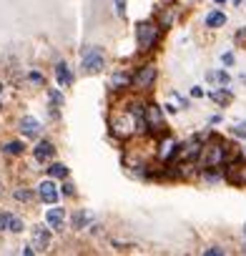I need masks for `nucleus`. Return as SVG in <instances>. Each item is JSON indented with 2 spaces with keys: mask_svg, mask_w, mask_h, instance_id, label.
<instances>
[{
  "mask_svg": "<svg viewBox=\"0 0 246 256\" xmlns=\"http://www.w3.org/2000/svg\"><path fill=\"white\" fill-rule=\"evenodd\" d=\"M8 218H10L8 211H0V231H8Z\"/></svg>",
  "mask_w": 246,
  "mask_h": 256,
  "instance_id": "obj_27",
  "label": "nucleus"
},
{
  "mask_svg": "<svg viewBox=\"0 0 246 256\" xmlns=\"http://www.w3.org/2000/svg\"><path fill=\"white\" fill-rule=\"evenodd\" d=\"M48 100H50V108H63V103H66V98L58 88H48Z\"/></svg>",
  "mask_w": 246,
  "mask_h": 256,
  "instance_id": "obj_19",
  "label": "nucleus"
},
{
  "mask_svg": "<svg viewBox=\"0 0 246 256\" xmlns=\"http://www.w3.org/2000/svg\"><path fill=\"white\" fill-rule=\"evenodd\" d=\"M13 198H16V201H20V204H30V201H33V191L20 186V188H16V191H13Z\"/></svg>",
  "mask_w": 246,
  "mask_h": 256,
  "instance_id": "obj_21",
  "label": "nucleus"
},
{
  "mask_svg": "<svg viewBox=\"0 0 246 256\" xmlns=\"http://www.w3.org/2000/svg\"><path fill=\"white\" fill-rule=\"evenodd\" d=\"M0 194H3V186H0Z\"/></svg>",
  "mask_w": 246,
  "mask_h": 256,
  "instance_id": "obj_38",
  "label": "nucleus"
},
{
  "mask_svg": "<svg viewBox=\"0 0 246 256\" xmlns=\"http://www.w3.org/2000/svg\"><path fill=\"white\" fill-rule=\"evenodd\" d=\"M244 3V0H234V6H241Z\"/></svg>",
  "mask_w": 246,
  "mask_h": 256,
  "instance_id": "obj_36",
  "label": "nucleus"
},
{
  "mask_svg": "<svg viewBox=\"0 0 246 256\" xmlns=\"http://www.w3.org/2000/svg\"><path fill=\"white\" fill-rule=\"evenodd\" d=\"M3 154H6V156H23V154H26V144H23V141H8V144L3 146Z\"/></svg>",
  "mask_w": 246,
  "mask_h": 256,
  "instance_id": "obj_17",
  "label": "nucleus"
},
{
  "mask_svg": "<svg viewBox=\"0 0 246 256\" xmlns=\"http://www.w3.org/2000/svg\"><path fill=\"white\" fill-rule=\"evenodd\" d=\"M244 254H246V238H244Z\"/></svg>",
  "mask_w": 246,
  "mask_h": 256,
  "instance_id": "obj_37",
  "label": "nucleus"
},
{
  "mask_svg": "<svg viewBox=\"0 0 246 256\" xmlns=\"http://www.w3.org/2000/svg\"><path fill=\"white\" fill-rule=\"evenodd\" d=\"M214 3H216V6H224V3H226V0H214Z\"/></svg>",
  "mask_w": 246,
  "mask_h": 256,
  "instance_id": "obj_35",
  "label": "nucleus"
},
{
  "mask_svg": "<svg viewBox=\"0 0 246 256\" xmlns=\"http://www.w3.org/2000/svg\"><path fill=\"white\" fill-rule=\"evenodd\" d=\"M131 86V73L128 70H116L110 76V90H123Z\"/></svg>",
  "mask_w": 246,
  "mask_h": 256,
  "instance_id": "obj_13",
  "label": "nucleus"
},
{
  "mask_svg": "<svg viewBox=\"0 0 246 256\" xmlns=\"http://www.w3.org/2000/svg\"><path fill=\"white\" fill-rule=\"evenodd\" d=\"M221 60H224V66H234V53H224Z\"/></svg>",
  "mask_w": 246,
  "mask_h": 256,
  "instance_id": "obj_29",
  "label": "nucleus"
},
{
  "mask_svg": "<svg viewBox=\"0 0 246 256\" xmlns=\"http://www.w3.org/2000/svg\"><path fill=\"white\" fill-rule=\"evenodd\" d=\"M20 254H26V256H30V254H36V248H33V244H30V246H23V248H20Z\"/></svg>",
  "mask_w": 246,
  "mask_h": 256,
  "instance_id": "obj_32",
  "label": "nucleus"
},
{
  "mask_svg": "<svg viewBox=\"0 0 246 256\" xmlns=\"http://www.w3.org/2000/svg\"><path fill=\"white\" fill-rule=\"evenodd\" d=\"M234 134L236 136H246V126H234Z\"/></svg>",
  "mask_w": 246,
  "mask_h": 256,
  "instance_id": "obj_31",
  "label": "nucleus"
},
{
  "mask_svg": "<svg viewBox=\"0 0 246 256\" xmlns=\"http://www.w3.org/2000/svg\"><path fill=\"white\" fill-rule=\"evenodd\" d=\"M176 146H178V144H176V141H174L171 136H166V138L161 141V146H158V158H161V161H168V158L174 156Z\"/></svg>",
  "mask_w": 246,
  "mask_h": 256,
  "instance_id": "obj_15",
  "label": "nucleus"
},
{
  "mask_svg": "<svg viewBox=\"0 0 246 256\" xmlns=\"http://www.w3.org/2000/svg\"><path fill=\"white\" fill-rule=\"evenodd\" d=\"M33 156H36V161L46 164V161H50V158L56 156V146H53L50 141H38L36 148H33Z\"/></svg>",
  "mask_w": 246,
  "mask_h": 256,
  "instance_id": "obj_11",
  "label": "nucleus"
},
{
  "mask_svg": "<svg viewBox=\"0 0 246 256\" xmlns=\"http://www.w3.org/2000/svg\"><path fill=\"white\" fill-rule=\"evenodd\" d=\"M211 98H214L216 103H228V100H231V96H228V93H221V90H218V93H211Z\"/></svg>",
  "mask_w": 246,
  "mask_h": 256,
  "instance_id": "obj_26",
  "label": "nucleus"
},
{
  "mask_svg": "<svg viewBox=\"0 0 246 256\" xmlns=\"http://www.w3.org/2000/svg\"><path fill=\"white\" fill-rule=\"evenodd\" d=\"M198 158H201V166L204 168H221L226 164V158H228V146L221 144V141H214L208 146H201Z\"/></svg>",
  "mask_w": 246,
  "mask_h": 256,
  "instance_id": "obj_1",
  "label": "nucleus"
},
{
  "mask_svg": "<svg viewBox=\"0 0 246 256\" xmlns=\"http://www.w3.org/2000/svg\"><path fill=\"white\" fill-rule=\"evenodd\" d=\"M226 26V13L224 10H211L206 16V28H224Z\"/></svg>",
  "mask_w": 246,
  "mask_h": 256,
  "instance_id": "obj_16",
  "label": "nucleus"
},
{
  "mask_svg": "<svg viewBox=\"0 0 246 256\" xmlns=\"http://www.w3.org/2000/svg\"><path fill=\"white\" fill-rule=\"evenodd\" d=\"M0 106H3V86H0Z\"/></svg>",
  "mask_w": 246,
  "mask_h": 256,
  "instance_id": "obj_34",
  "label": "nucleus"
},
{
  "mask_svg": "<svg viewBox=\"0 0 246 256\" xmlns=\"http://www.w3.org/2000/svg\"><path fill=\"white\" fill-rule=\"evenodd\" d=\"M28 80H30V83H36V86H43V83H46V78H43L38 70H33V73L28 76Z\"/></svg>",
  "mask_w": 246,
  "mask_h": 256,
  "instance_id": "obj_25",
  "label": "nucleus"
},
{
  "mask_svg": "<svg viewBox=\"0 0 246 256\" xmlns=\"http://www.w3.org/2000/svg\"><path fill=\"white\" fill-rule=\"evenodd\" d=\"M206 80H208V83H221V88H224V86L228 83V73H226V70H211V73L206 76Z\"/></svg>",
  "mask_w": 246,
  "mask_h": 256,
  "instance_id": "obj_20",
  "label": "nucleus"
},
{
  "mask_svg": "<svg viewBox=\"0 0 246 256\" xmlns=\"http://www.w3.org/2000/svg\"><path fill=\"white\" fill-rule=\"evenodd\" d=\"M144 118H146V131H164L166 123H164V110L158 106H146L144 108Z\"/></svg>",
  "mask_w": 246,
  "mask_h": 256,
  "instance_id": "obj_5",
  "label": "nucleus"
},
{
  "mask_svg": "<svg viewBox=\"0 0 246 256\" xmlns=\"http://www.w3.org/2000/svg\"><path fill=\"white\" fill-rule=\"evenodd\" d=\"M58 196H60V191H58V186L53 184V178H48V181H40V184H38V198H40L43 204L53 206V204L58 201Z\"/></svg>",
  "mask_w": 246,
  "mask_h": 256,
  "instance_id": "obj_7",
  "label": "nucleus"
},
{
  "mask_svg": "<svg viewBox=\"0 0 246 256\" xmlns=\"http://www.w3.org/2000/svg\"><path fill=\"white\" fill-rule=\"evenodd\" d=\"M23 228H26L23 218H20V216H16V214H10V218H8V231H10V234H20Z\"/></svg>",
  "mask_w": 246,
  "mask_h": 256,
  "instance_id": "obj_22",
  "label": "nucleus"
},
{
  "mask_svg": "<svg viewBox=\"0 0 246 256\" xmlns=\"http://www.w3.org/2000/svg\"><path fill=\"white\" fill-rule=\"evenodd\" d=\"M30 236H33V248L36 251H46L48 246H50V226H33V231H30Z\"/></svg>",
  "mask_w": 246,
  "mask_h": 256,
  "instance_id": "obj_8",
  "label": "nucleus"
},
{
  "mask_svg": "<svg viewBox=\"0 0 246 256\" xmlns=\"http://www.w3.org/2000/svg\"><path fill=\"white\" fill-rule=\"evenodd\" d=\"M174 98H176V100L181 103V108H188V98H184L181 93H174Z\"/></svg>",
  "mask_w": 246,
  "mask_h": 256,
  "instance_id": "obj_30",
  "label": "nucleus"
},
{
  "mask_svg": "<svg viewBox=\"0 0 246 256\" xmlns=\"http://www.w3.org/2000/svg\"><path fill=\"white\" fill-rule=\"evenodd\" d=\"M113 6H116V16L118 18L126 16V0H113Z\"/></svg>",
  "mask_w": 246,
  "mask_h": 256,
  "instance_id": "obj_24",
  "label": "nucleus"
},
{
  "mask_svg": "<svg viewBox=\"0 0 246 256\" xmlns=\"http://www.w3.org/2000/svg\"><path fill=\"white\" fill-rule=\"evenodd\" d=\"M158 38H161V26H156L154 20H146V23L138 26L136 40H138V50H141V53L154 50V46L158 43Z\"/></svg>",
  "mask_w": 246,
  "mask_h": 256,
  "instance_id": "obj_3",
  "label": "nucleus"
},
{
  "mask_svg": "<svg viewBox=\"0 0 246 256\" xmlns=\"http://www.w3.org/2000/svg\"><path fill=\"white\" fill-rule=\"evenodd\" d=\"M90 221H93V216H90L86 208H78V211L73 214V228H76V231L88 228V226H90Z\"/></svg>",
  "mask_w": 246,
  "mask_h": 256,
  "instance_id": "obj_14",
  "label": "nucleus"
},
{
  "mask_svg": "<svg viewBox=\"0 0 246 256\" xmlns=\"http://www.w3.org/2000/svg\"><path fill=\"white\" fill-rule=\"evenodd\" d=\"M156 76H158L156 66H144V68L136 70V76H131V83H134V88L146 90V88H151L156 83Z\"/></svg>",
  "mask_w": 246,
  "mask_h": 256,
  "instance_id": "obj_4",
  "label": "nucleus"
},
{
  "mask_svg": "<svg viewBox=\"0 0 246 256\" xmlns=\"http://www.w3.org/2000/svg\"><path fill=\"white\" fill-rule=\"evenodd\" d=\"M60 188H63V194H66V196H76V186H73L70 181H66Z\"/></svg>",
  "mask_w": 246,
  "mask_h": 256,
  "instance_id": "obj_28",
  "label": "nucleus"
},
{
  "mask_svg": "<svg viewBox=\"0 0 246 256\" xmlns=\"http://www.w3.org/2000/svg\"><path fill=\"white\" fill-rule=\"evenodd\" d=\"M48 176L50 178H68V166L66 164H50V168H48Z\"/></svg>",
  "mask_w": 246,
  "mask_h": 256,
  "instance_id": "obj_18",
  "label": "nucleus"
},
{
  "mask_svg": "<svg viewBox=\"0 0 246 256\" xmlns=\"http://www.w3.org/2000/svg\"><path fill=\"white\" fill-rule=\"evenodd\" d=\"M18 128H20V134H23L26 138H40V134H43L40 120L33 118V116H23L20 123H18Z\"/></svg>",
  "mask_w": 246,
  "mask_h": 256,
  "instance_id": "obj_6",
  "label": "nucleus"
},
{
  "mask_svg": "<svg viewBox=\"0 0 246 256\" xmlns=\"http://www.w3.org/2000/svg\"><path fill=\"white\" fill-rule=\"evenodd\" d=\"M191 96H194V98H201V96H204V90H201V88H198V86H196V88H194V90H191Z\"/></svg>",
  "mask_w": 246,
  "mask_h": 256,
  "instance_id": "obj_33",
  "label": "nucleus"
},
{
  "mask_svg": "<svg viewBox=\"0 0 246 256\" xmlns=\"http://www.w3.org/2000/svg\"><path fill=\"white\" fill-rule=\"evenodd\" d=\"M226 248L224 246H211V248H204V256H224Z\"/></svg>",
  "mask_w": 246,
  "mask_h": 256,
  "instance_id": "obj_23",
  "label": "nucleus"
},
{
  "mask_svg": "<svg viewBox=\"0 0 246 256\" xmlns=\"http://www.w3.org/2000/svg\"><path fill=\"white\" fill-rule=\"evenodd\" d=\"M224 178L234 186H246V164H231L224 171Z\"/></svg>",
  "mask_w": 246,
  "mask_h": 256,
  "instance_id": "obj_9",
  "label": "nucleus"
},
{
  "mask_svg": "<svg viewBox=\"0 0 246 256\" xmlns=\"http://www.w3.org/2000/svg\"><path fill=\"white\" fill-rule=\"evenodd\" d=\"M56 80H58V86H63V88L73 86V73H70V68H68L66 60H58V63H56Z\"/></svg>",
  "mask_w": 246,
  "mask_h": 256,
  "instance_id": "obj_12",
  "label": "nucleus"
},
{
  "mask_svg": "<svg viewBox=\"0 0 246 256\" xmlns=\"http://www.w3.org/2000/svg\"><path fill=\"white\" fill-rule=\"evenodd\" d=\"M103 66H106V53H103V48L90 46V48H86V50L80 53V70H83L86 76L100 73Z\"/></svg>",
  "mask_w": 246,
  "mask_h": 256,
  "instance_id": "obj_2",
  "label": "nucleus"
},
{
  "mask_svg": "<svg viewBox=\"0 0 246 256\" xmlns=\"http://www.w3.org/2000/svg\"><path fill=\"white\" fill-rule=\"evenodd\" d=\"M46 224H48L53 231H63V226H66V208H60V206L48 208V211H46Z\"/></svg>",
  "mask_w": 246,
  "mask_h": 256,
  "instance_id": "obj_10",
  "label": "nucleus"
}]
</instances>
